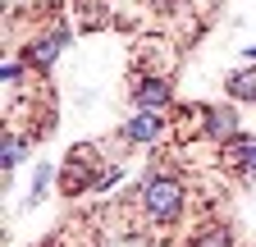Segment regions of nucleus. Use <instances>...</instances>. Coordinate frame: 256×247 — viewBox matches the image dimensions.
<instances>
[{
	"label": "nucleus",
	"mask_w": 256,
	"mask_h": 247,
	"mask_svg": "<svg viewBox=\"0 0 256 247\" xmlns=\"http://www.w3.org/2000/svg\"><path fill=\"white\" fill-rule=\"evenodd\" d=\"M229 160L238 165V174H256V138L252 133H238L229 142Z\"/></svg>",
	"instance_id": "6"
},
{
	"label": "nucleus",
	"mask_w": 256,
	"mask_h": 247,
	"mask_svg": "<svg viewBox=\"0 0 256 247\" xmlns=\"http://www.w3.org/2000/svg\"><path fill=\"white\" fill-rule=\"evenodd\" d=\"M170 101H174V92H170L165 78H138V82H133V106H138V110L160 114V110H170Z\"/></svg>",
	"instance_id": "2"
},
{
	"label": "nucleus",
	"mask_w": 256,
	"mask_h": 247,
	"mask_svg": "<svg viewBox=\"0 0 256 247\" xmlns=\"http://www.w3.org/2000/svg\"><path fill=\"white\" fill-rule=\"evenodd\" d=\"M50 178H55V165H42V170H37V178H32V202H42V197H46Z\"/></svg>",
	"instance_id": "10"
},
{
	"label": "nucleus",
	"mask_w": 256,
	"mask_h": 247,
	"mask_svg": "<svg viewBox=\"0 0 256 247\" xmlns=\"http://www.w3.org/2000/svg\"><path fill=\"white\" fill-rule=\"evenodd\" d=\"M229 96L234 101H256V69H238V74H229Z\"/></svg>",
	"instance_id": "7"
},
{
	"label": "nucleus",
	"mask_w": 256,
	"mask_h": 247,
	"mask_svg": "<svg viewBox=\"0 0 256 247\" xmlns=\"http://www.w3.org/2000/svg\"><path fill=\"white\" fill-rule=\"evenodd\" d=\"M160 138H165V114L138 110L133 119L124 124V142H142V146H151V142H160Z\"/></svg>",
	"instance_id": "3"
},
{
	"label": "nucleus",
	"mask_w": 256,
	"mask_h": 247,
	"mask_svg": "<svg viewBox=\"0 0 256 247\" xmlns=\"http://www.w3.org/2000/svg\"><path fill=\"white\" fill-rule=\"evenodd\" d=\"M0 78H5V82H14V78H23V64H5V69H0Z\"/></svg>",
	"instance_id": "12"
},
{
	"label": "nucleus",
	"mask_w": 256,
	"mask_h": 247,
	"mask_svg": "<svg viewBox=\"0 0 256 247\" xmlns=\"http://www.w3.org/2000/svg\"><path fill=\"white\" fill-rule=\"evenodd\" d=\"M206 138L234 142V138H238V110H234V106H215V110H206Z\"/></svg>",
	"instance_id": "4"
},
{
	"label": "nucleus",
	"mask_w": 256,
	"mask_h": 247,
	"mask_svg": "<svg viewBox=\"0 0 256 247\" xmlns=\"http://www.w3.org/2000/svg\"><path fill=\"white\" fill-rule=\"evenodd\" d=\"M0 146H5V174H14V165L23 160V142H18L14 133H5V142H0Z\"/></svg>",
	"instance_id": "9"
},
{
	"label": "nucleus",
	"mask_w": 256,
	"mask_h": 247,
	"mask_svg": "<svg viewBox=\"0 0 256 247\" xmlns=\"http://www.w3.org/2000/svg\"><path fill=\"white\" fill-rule=\"evenodd\" d=\"M64 42H69V32H50L46 42H32V46H23V64H37V69H50Z\"/></svg>",
	"instance_id": "5"
},
{
	"label": "nucleus",
	"mask_w": 256,
	"mask_h": 247,
	"mask_svg": "<svg viewBox=\"0 0 256 247\" xmlns=\"http://www.w3.org/2000/svg\"><path fill=\"white\" fill-rule=\"evenodd\" d=\"M119 178H124V170H106L101 178H96V183H92V192H106V188H114V183H119Z\"/></svg>",
	"instance_id": "11"
},
{
	"label": "nucleus",
	"mask_w": 256,
	"mask_h": 247,
	"mask_svg": "<svg viewBox=\"0 0 256 247\" xmlns=\"http://www.w3.org/2000/svg\"><path fill=\"white\" fill-rule=\"evenodd\" d=\"M197 247H234V234L224 229V224H210L197 234Z\"/></svg>",
	"instance_id": "8"
},
{
	"label": "nucleus",
	"mask_w": 256,
	"mask_h": 247,
	"mask_svg": "<svg viewBox=\"0 0 256 247\" xmlns=\"http://www.w3.org/2000/svg\"><path fill=\"white\" fill-rule=\"evenodd\" d=\"M142 206H146V215L151 220H178L183 215V183L174 178V174H146V183H142Z\"/></svg>",
	"instance_id": "1"
}]
</instances>
